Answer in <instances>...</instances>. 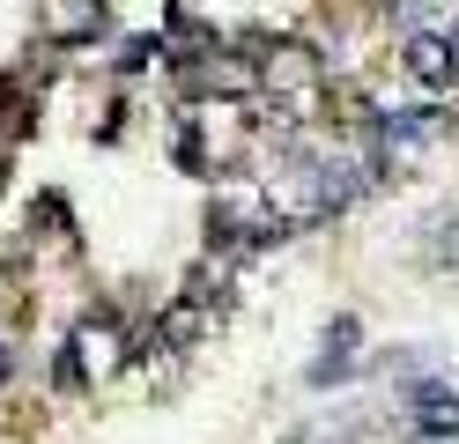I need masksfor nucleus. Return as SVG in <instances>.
Wrapping results in <instances>:
<instances>
[{"label": "nucleus", "instance_id": "nucleus-2", "mask_svg": "<svg viewBox=\"0 0 459 444\" xmlns=\"http://www.w3.org/2000/svg\"><path fill=\"white\" fill-rule=\"evenodd\" d=\"M408 67H415L429 89H437V82H459V74H452V52H445V30H422V38L408 45Z\"/></svg>", "mask_w": 459, "mask_h": 444}, {"label": "nucleus", "instance_id": "nucleus-3", "mask_svg": "<svg viewBox=\"0 0 459 444\" xmlns=\"http://www.w3.org/2000/svg\"><path fill=\"white\" fill-rule=\"evenodd\" d=\"M415 444H459V437H415Z\"/></svg>", "mask_w": 459, "mask_h": 444}, {"label": "nucleus", "instance_id": "nucleus-1", "mask_svg": "<svg viewBox=\"0 0 459 444\" xmlns=\"http://www.w3.org/2000/svg\"><path fill=\"white\" fill-rule=\"evenodd\" d=\"M429 141H445V111H378V148L385 156H422Z\"/></svg>", "mask_w": 459, "mask_h": 444}]
</instances>
